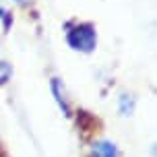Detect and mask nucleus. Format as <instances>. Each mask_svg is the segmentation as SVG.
Wrapping results in <instances>:
<instances>
[{"mask_svg": "<svg viewBox=\"0 0 157 157\" xmlns=\"http://www.w3.org/2000/svg\"><path fill=\"white\" fill-rule=\"evenodd\" d=\"M66 39H68V44H71L75 50L91 52L95 48V29L91 25H77L75 29L68 31Z\"/></svg>", "mask_w": 157, "mask_h": 157, "instance_id": "f257e3e1", "label": "nucleus"}, {"mask_svg": "<svg viewBox=\"0 0 157 157\" xmlns=\"http://www.w3.org/2000/svg\"><path fill=\"white\" fill-rule=\"evenodd\" d=\"M93 155L95 157H118V149L116 145L110 141H101L93 147Z\"/></svg>", "mask_w": 157, "mask_h": 157, "instance_id": "f03ea898", "label": "nucleus"}, {"mask_svg": "<svg viewBox=\"0 0 157 157\" xmlns=\"http://www.w3.org/2000/svg\"><path fill=\"white\" fill-rule=\"evenodd\" d=\"M52 89H54V95H56V99H58V103H60V108H62V112L64 114H66V116H68V103H66V99H64V95L60 93V85H58V81H52Z\"/></svg>", "mask_w": 157, "mask_h": 157, "instance_id": "7ed1b4c3", "label": "nucleus"}, {"mask_svg": "<svg viewBox=\"0 0 157 157\" xmlns=\"http://www.w3.org/2000/svg\"><path fill=\"white\" fill-rule=\"evenodd\" d=\"M8 77H10V66L6 62H2L0 64V83H6Z\"/></svg>", "mask_w": 157, "mask_h": 157, "instance_id": "20e7f679", "label": "nucleus"}, {"mask_svg": "<svg viewBox=\"0 0 157 157\" xmlns=\"http://www.w3.org/2000/svg\"><path fill=\"white\" fill-rule=\"evenodd\" d=\"M120 108H122V112H124V114H128V112L132 110V99H128V97H122V99H120Z\"/></svg>", "mask_w": 157, "mask_h": 157, "instance_id": "39448f33", "label": "nucleus"}, {"mask_svg": "<svg viewBox=\"0 0 157 157\" xmlns=\"http://www.w3.org/2000/svg\"><path fill=\"white\" fill-rule=\"evenodd\" d=\"M17 2H21V4H23V2H27V0H17Z\"/></svg>", "mask_w": 157, "mask_h": 157, "instance_id": "423d86ee", "label": "nucleus"}]
</instances>
